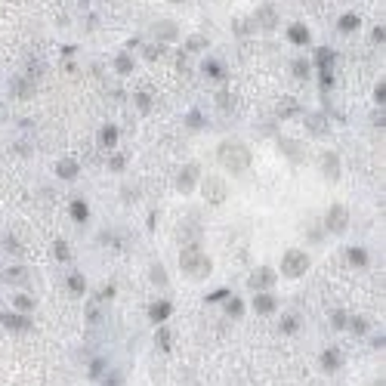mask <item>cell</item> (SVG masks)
<instances>
[{
	"mask_svg": "<svg viewBox=\"0 0 386 386\" xmlns=\"http://www.w3.org/2000/svg\"><path fill=\"white\" fill-rule=\"evenodd\" d=\"M219 164H223L226 170H232V173H244L250 167V149L244 142H238V139H226L223 145H219Z\"/></svg>",
	"mask_w": 386,
	"mask_h": 386,
	"instance_id": "cell-1",
	"label": "cell"
},
{
	"mask_svg": "<svg viewBox=\"0 0 386 386\" xmlns=\"http://www.w3.org/2000/svg\"><path fill=\"white\" fill-rule=\"evenodd\" d=\"M99 297H102V300H112V297H115V287H112V284L102 287V290H99Z\"/></svg>",
	"mask_w": 386,
	"mask_h": 386,
	"instance_id": "cell-42",
	"label": "cell"
},
{
	"mask_svg": "<svg viewBox=\"0 0 386 386\" xmlns=\"http://www.w3.org/2000/svg\"><path fill=\"white\" fill-rule=\"evenodd\" d=\"M349 263H355V266H367V253L361 247H349Z\"/></svg>",
	"mask_w": 386,
	"mask_h": 386,
	"instance_id": "cell-21",
	"label": "cell"
},
{
	"mask_svg": "<svg viewBox=\"0 0 386 386\" xmlns=\"http://www.w3.org/2000/svg\"><path fill=\"white\" fill-rule=\"evenodd\" d=\"M306 121H309V130L315 133V136H324V133H327V121H324L321 115H309Z\"/></svg>",
	"mask_w": 386,
	"mask_h": 386,
	"instance_id": "cell-14",
	"label": "cell"
},
{
	"mask_svg": "<svg viewBox=\"0 0 386 386\" xmlns=\"http://www.w3.org/2000/svg\"><path fill=\"white\" fill-rule=\"evenodd\" d=\"M247 284H250V290H266V287L275 284V272L272 269H256L247 278Z\"/></svg>",
	"mask_w": 386,
	"mask_h": 386,
	"instance_id": "cell-6",
	"label": "cell"
},
{
	"mask_svg": "<svg viewBox=\"0 0 386 386\" xmlns=\"http://www.w3.org/2000/svg\"><path fill=\"white\" fill-rule=\"evenodd\" d=\"M374 96H377V102H380V105L386 102V87H383V84H377V90H374Z\"/></svg>",
	"mask_w": 386,
	"mask_h": 386,
	"instance_id": "cell-41",
	"label": "cell"
},
{
	"mask_svg": "<svg viewBox=\"0 0 386 386\" xmlns=\"http://www.w3.org/2000/svg\"><path fill=\"white\" fill-rule=\"evenodd\" d=\"M152 281H155V284H161V287L167 284V275H164V266H152Z\"/></svg>",
	"mask_w": 386,
	"mask_h": 386,
	"instance_id": "cell-29",
	"label": "cell"
},
{
	"mask_svg": "<svg viewBox=\"0 0 386 386\" xmlns=\"http://www.w3.org/2000/svg\"><path fill=\"white\" fill-rule=\"evenodd\" d=\"M118 71H121V75H127V71H130V59H127V56L118 59Z\"/></svg>",
	"mask_w": 386,
	"mask_h": 386,
	"instance_id": "cell-39",
	"label": "cell"
},
{
	"mask_svg": "<svg viewBox=\"0 0 386 386\" xmlns=\"http://www.w3.org/2000/svg\"><path fill=\"white\" fill-rule=\"evenodd\" d=\"M226 312H229V315H235V318H238V315H241V312H244V303H241V300H229Z\"/></svg>",
	"mask_w": 386,
	"mask_h": 386,
	"instance_id": "cell-30",
	"label": "cell"
},
{
	"mask_svg": "<svg viewBox=\"0 0 386 386\" xmlns=\"http://www.w3.org/2000/svg\"><path fill=\"white\" fill-rule=\"evenodd\" d=\"M195 176H198V167H195V164H189V167H186V170L179 173V179H176V186H179L182 192H189V189L195 186Z\"/></svg>",
	"mask_w": 386,
	"mask_h": 386,
	"instance_id": "cell-12",
	"label": "cell"
},
{
	"mask_svg": "<svg viewBox=\"0 0 386 386\" xmlns=\"http://www.w3.org/2000/svg\"><path fill=\"white\" fill-rule=\"evenodd\" d=\"M13 90H16L22 99H28V96L34 93V84H28V81H13Z\"/></svg>",
	"mask_w": 386,
	"mask_h": 386,
	"instance_id": "cell-22",
	"label": "cell"
},
{
	"mask_svg": "<svg viewBox=\"0 0 386 386\" xmlns=\"http://www.w3.org/2000/svg\"><path fill=\"white\" fill-rule=\"evenodd\" d=\"M179 266L186 275H192V278H204V275H210V260H207V253L201 250L198 244L186 247L179 253Z\"/></svg>",
	"mask_w": 386,
	"mask_h": 386,
	"instance_id": "cell-2",
	"label": "cell"
},
{
	"mask_svg": "<svg viewBox=\"0 0 386 386\" xmlns=\"http://www.w3.org/2000/svg\"><path fill=\"white\" fill-rule=\"evenodd\" d=\"M108 164H112V170H124V164H127V161H124L121 155H115V158H112V161H108Z\"/></svg>",
	"mask_w": 386,
	"mask_h": 386,
	"instance_id": "cell-40",
	"label": "cell"
},
{
	"mask_svg": "<svg viewBox=\"0 0 386 386\" xmlns=\"http://www.w3.org/2000/svg\"><path fill=\"white\" fill-rule=\"evenodd\" d=\"M293 75H297V78H306V75H309V65H306L303 59H297V62H293Z\"/></svg>",
	"mask_w": 386,
	"mask_h": 386,
	"instance_id": "cell-34",
	"label": "cell"
},
{
	"mask_svg": "<svg viewBox=\"0 0 386 386\" xmlns=\"http://www.w3.org/2000/svg\"><path fill=\"white\" fill-rule=\"evenodd\" d=\"M340 28H343V31H355V28H358V16H352V13L343 16V19H340Z\"/></svg>",
	"mask_w": 386,
	"mask_h": 386,
	"instance_id": "cell-26",
	"label": "cell"
},
{
	"mask_svg": "<svg viewBox=\"0 0 386 386\" xmlns=\"http://www.w3.org/2000/svg\"><path fill=\"white\" fill-rule=\"evenodd\" d=\"M4 244H7V250L10 253H22V247H19V241H16L13 235H4Z\"/></svg>",
	"mask_w": 386,
	"mask_h": 386,
	"instance_id": "cell-31",
	"label": "cell"
},
{
	"mask_svg": "<svg viewBox=\"0 0 386 386\" xmlns=\"http://www.w3.org/2000/svg\"><path fill=\"white\" fill-rule=\"evenodd\" d=\"M204 75H210V78H226V75H223V65L213 62V59H210V62H204Z\"/></svg>",
	"mask_w": 386,
	"mask_h": 386,
	"instance_id": "cell-24",
	"label": "cell"
},
{
	"mask_svg": "<svg viewBox=\"0 0 386 386\" xmlns=\"http://www.w3.org/2000/svg\"><path fill=\"white\" fill-rule=\"evenodd\" d=\"M293 112H297V102H293V99H284V102L278 105V115H281V118H287V115H293Z\"/></svg>",
	"mask_w": 386,
	"mask_h": 386,
	"instance_id": "cell-28",
	"label": "cell"
},
{
	"mask_svg": "<svg viewBox=\"0 0 386 386\" xmlns=\"http://www.w3.org/2000/svg\"><path fill=\"white\" fill-rule=\"evenodd\" d=\"M7 281H16V284H22V281H28V272H25L22 266H16V269H10V272H7Z\"/></svg>",
	"mask_w": 386,
	"mask_h": 386,
	"instance_id": "cell-23",
	"label": "cell"
},
{
	"mask_svg": "<svg viewBox=\"0 0 386 386\" xmlns=\"http://www.w3.org/2000/svg\"><path fill=\"white\" fill-rule=\"evenodd\" d=\"M281 330H284V334H293V330H297V318L287 315V318H284V324H281Z\"/></svg>",
	"mask_w": 386,
	"mask_h": 386,
	"instance_id": "cell-35",
	"label": "cell"
},
{
	"mask_svg": "<svg viewBox=\"0 0 386 386\" xmlns=\"http://www.w3.org/2000/svg\"><path fill=\"white\" fill-rule=\"evenodd\" d=\"M281 149L290 161H303V152H300V142H293V139H281Z\"/></svg>",
	"mask_w": 386,
	"mask_h": 386,
	"instance_id": "cell-15",
	"label": "cell"
},
{
	"mask_svg": "<svg viewBox=\"0 0 386 386\" xmlns=\"http://www.w3.org/2000/svg\"><path fill=\"white\" fill-rule=\"evenodd\" d=\"M340 364H343V355L337 352V349H324L321 352V367L330 374V371H340Z\"/></svg>",
	"mask_w": 386,
	"mask_h": 386,
	"instance_id": "cell-10",
	"label": "cell"
},
{
	"mask_svg": "<svg viewBox=\"0 0 386 386\" xmlns=\"http://www.w3.org/2000/svg\"><path fill=\"white\" fill-rule=\"evenodd\" d=\"M324 219H327L324 226H327L330 232H337V235H340V232H346V226H349V210H346L343 204H334V207L327 210V216H324Z\"/></svg>",
	"mask_w": 386,
	"mask_h": 386,
	"instance_id": "cell-5",
	"label": "cell"
},
{
	"mask_svg": "<svg viewBox=\"0 0 386 386\" xmlns=\"http://www.w3.org/2000/svg\"><path fill=\"white\" fill-rule=\"evenodd\" d=\"M321 173L334 182V179H340V158L334 155V152H324L321 155Z\"/></svg>",
	"mask_w": 386,
	"mask_h": 386,
	"instance_id": "cell-8",
	"label": "cell"
},
{
	"mask_svg": "<svg viewBox=\"0 0 386 386\" xmlns=\"http://www.w3.org/2000/svg\"><path fill=\"white\" fill-rule=\"evenodd\" d=\"M0 324L10 327V330H31V318L16 315V312H0Z\"/></svg>",
	"mask_w": 386,
	"mask_h": 386,
	"instance_id": "cell-7",
	"label": "cell"
},
{
	"mask_svg": "<svg viewBox=\"0 0 386 386\" xmlns=\"http://www.w3.org/2000/svg\"><path fill=\"white\" fill-rule=\"evenodd\" d=\"M90 377H93V380L102 377V361H93V364H90Z\"/></svg>",
	"mask_w": 386,
	"mask_h": 386,
	"instance_id": "cell-37",
	"label": "cell"
},
{
	"mask_svg": "<svg viewBox=\"0 0 386 386\" xmlns=\"http://www.w3.org/2000/svg\"><path fill=\"white\" fill-rule=\"evenodd\" d=\"M201 189H204V198L210 201V204H223V201L229 198V189H226V182L219 176H207Z\"/></svg>",
	"mask_w": 386,
	"mask_h": 386,
	"instance_id": "cell-4",
	"label": "cell"
},
{
	"mask_svg": "<svg viewBox=\"0 0 386 386\" xmlns=\"http://www.w3.org/2000/svg\"><path fill=\"white\" fill-rule=\"evenodd\" d=\"M189 127H201V112H192L189 115Z\"/></svg>",
	"mask_w": 386,
	"mask_h": 386,
	"instance_id": "cell-43",
	"label": "cell"
},
{
	"mask_svg": "<svg viewBox=\"0 0 386 386\" xmlns=\"http://www.w3.org/2000/svg\"><path fill=\"white\" fill-rule=\"evenodd\" d=\"M226 297H229V290H226V287H219V290H213L210 297H207V303H223Z\"/></svg>",
	"mask_w": 386,
	"mask_h": 386,
	"instance_id": "cell-32",
	"label": "cell"
},
{
	"mask_svg": "<svg viewBox=\"0 0 386 386\" xmlns=\"http://www.w3.org/2000/svg\"><path fill=\"white\" fill-rule=\"evenodd\" d=\"M136 102H139L142 112H149V108H152V102H149V96H145V93H139V96H136Z\"/></svg>",
	"mask_w": 386,
	"mask_h": 386,
	"instance_id": "cell-38",
	"label": "cell"
},
{
	"mask_svg": "<svg viewBox=\"0 0 386 386\" xmlns=\"http://www.w3.org/2000/svg\"><path fill=\"white\" fill-rule=\"evenodd\" d=\"M71 216H75L78 223H87V216H90V207L84 204V201H75V204H71Z\"/></svg>",
	"mask_w": 386,
	"mask_h": 386,
	"instance_id": "cell-19",
	"label": "cell"
},
{
	"mask_svg": "<svg viewBox=\"0 0 386 386\" xmlns=\"http://www.w3.org/2000/svg\"><path fill=\"white\" fill-rule=\"evenodd\" d=\"M170 312H173V306H170L167 300H158V303H152V306H149V318L158 324V321H167V318H170Z\"/></svg>",
	"mask_w": 386,
	"mask_h": 386,
	"instance_id": "cell-9",
	"label": "cell"
},
{
	"mask_svg": "<svg viewBox=\"0 0 386 386\" xmlns=\"http://www.w3.org/2000/svg\"><path fill=\"white\" fill-rule=\"evenodd\" d=\"M275 306H278V303H275L272 293H256V297H253V309L260 312V315H269V312H275Z\"/></svg>",
	"mask_w": 386,
	"mask_h": 386,
	"instance_id": "cell-11",
	"label": "cell"
},
{
	"mask_svg": "<svg viewBox=\"0 0 386 386\" xmlns=\"http://www.w3.org/2000/svg\"><path fill=\"white\" fill-rule=\"evenodd\" d=\"M68 287H71V293H78V297H84V290H87V281H84V275H81V272H71V275H68Z\"/></svg>",
	"mask_w": 386,
	"mask_h": 386,
	"instance_id": "cell-13",
	"label": "cell"
},
{
	"mask_svg": "<svg viewBox=\"0 0 386 386\" xmlns=\"http://www.w3.org/2000/svg\"><path fill=\"white\" fill-rule=\"evenodd\" d=\"M330 324H334V327H346V315H343V312H334V315H330Z\"/></svg>",
	"mask_w": 386,
	"mask_h": 386,
	"instance_id": "cell-36",
	"label": "cell"
},
{
	"mask_svg": "<svg viewBox=\"0 0 386 386\" xmlns=\"http://www.w3.org/2000/svg\"><path fill=\"white\" fill-rule=\"evenodd\" d=\"M306 269H309V256H306L303 250H287V253L281 256V272H284V275H290V278L303 275Z\"/></svg>",
	"mask_w": 386,
	"mask_h": 386,
	"instance_id": "cell-3",
	"label": "cell"
},
{
	"mask_svg": "<svg viewBox=\"0 0 386 386\" xmlns=\"http://www.w3.org/2000/svg\"><path fill=\"white\" fill-rule=\"evenodd\" d=\"M53 253H56V260H68V256H71L65 241H56V250H53Z\"/></svg>",
	"mask_w": 386,
	"mask_h": 386,
	"instance_id": "cell-33",
	"label": "cell"
},
{
	"mask_svg": "<svg viewBox=\"0 0 386 386\" xmlns=\"http://www.w3.org/2000/svg\"><path fill=\"white\" fill-rule=\"evenodd\" d=\"M56 170H59V176H62V179H75V176H78V164L71 161V158H65V161H59V167H56Z\"/></svg>",
	"mask_w": 386,
	"mask_h": 386,
	"instance_id": "cell-16",
	"label": "cell"
},
{
	"mask_svg": "<svg viewBox=\"0 0 386 386\" xmlns=\"http://www.w3.org/2000/svg\"><path fill=\"white\" fill-rule=\"evenodd\" d=\"M13 303L19 306L22 312H28V309H34V297H25V293H19V297H13Z\"/></svg>",
	"mask_w": 386,
	"mask_h": 386,
	"instance_id": "cell-27",
	"label": "cell"
},
{
	"mask_svg": "<svg viewBox=\"0 0 386 386\" xmlns=\"http://www.w3.org/2000/svg\"><path fill=\"white\" fill-rule=\"evenodd\" d=\"M204 44H207L204 38H192V41H189V50H198V47H204Z\"/></svg>",
	"mask_w": 386,
	"mask_h": 386,
	"instance_id": "cell-44",
	"label": "cell"
},
{
	"mask_svg": "<svg viewBox=\"0 0 386 386\" xmlns=\"http://www.w3.org/2000/svg\"><path fill=\"white\" fill-rule=\"evenodd\" d=\"M99 142L105 145V149H115V142H118V130H115V127H102Z\"/></svg>",
	"mask_w": 386,
	"mask_h": 386,
	"instance_id": "cell-17",
	"label": "cell"
},
{
	"mask_svg": "<svg viewBox=\"0 0 386 386\" xmlns=\"http://www.w3.org/2000/svg\"><path fill=\"white\" fill-rule=\"evenodd\" d=\"M290 41H293V44H309V31H306L303 25H293V28H290Z\"/></svg>",
	"mask_w": 386,
	"mask_h": 386,
	"instance_id": "cell-20",
	"label": "cell"
},
{
	"mask_svg": "<svg viewBox=\"0 0 386 386\" xmlns=\"http://www.w3.org/2000/svg\"><path fill=\"white\" fill-rule=\"evenodd\" d=\"M346 324H349L352 334H367V318H352V321H346Z\"/></svg>",
	"mask_w": 386,
	"mask_h": 386,
	"instance_id": "cell-25",
	"label": "cell"
},
{
	"mask_svg": "<svg viewBox=\"0 0 386 386\" xmlns=\"http://www.w3.org/2000/svg\"><path fill=\"white\" fill-rule=\"evenodd\" d=\"M158 346L164 349V352H170V349H173V337H170V330L164 327V324L158 327Z\"/></svg>",
	"mask_w": 386,
	"mask_h": 386,
	"instance_id": "cell-18",
	"label": "cell"
}]
</instances>
